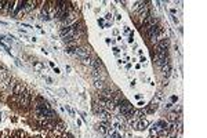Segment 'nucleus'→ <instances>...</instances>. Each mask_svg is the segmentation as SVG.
Segmentation results:
<instances>
[{
    "label": "nucleus",
    "instance_id": "f257e3e1",
    "mask_svg": "<svg viewBox=\"0 0 207 138\" xmlns=\"http://www.w3.org/2000/svg\"><path fill=\"white\" fill-rule=\"evenodd\" d=\"M130 123H131V126H133L135 130H138V131H142V130H145V128H148V126H149V122L146 119H138V120H130Z\"/></svg>",
    "mask_w": 207,
    "mask_h": 138
},
{
    "label": "nucleus",
    "instance_id": "f03ea898",
    "mask_svg": "<svg viewBox=\"0 0 207 138\" xmlns=\"http://www.w3.org/2000/svg\"><path fill=\"white\" fill-rule=\"evenodd\" d=\"M19 105L24 109H29V105H30V93L29 91H24L19 95Z\"/></svg>",
    "mask_w": 207,
    "mask_h": 138
},
{
    "label": "nucleus",
    "instance_id": "7ed1b4c3",
    "mask_svg": "<svg viewBox=\"0 0 207 138\" xmlns=\"http://www.w3.org/2000/svg\"><path fill=\"white\" fill-rule=\"evenodd\" d=\"M134 108H133V105L130 104V101H127V100H123L120 104H119V110H120V115H124L127 113V112H130V110H133Z\"/></svg>",
    "mask_w": 207,
    "mask_h": 138
},
{
    "label": "nucleus",
    "instance_id": "20e7f679",
    "mask_svg": "<svg viewBox=\"0 0 207 138\" xmlns=\"http://www.w3.org/2000/svg\"><path fill=\"white\" fill-rule=\"evenodd\" d=\"M169 46H170V42H169V39H163V40H160L159 43L155 46V52H162V51H167L169 50Z\"/></svg>",
    "mask_w": 207,
    "mask_h": 138
},
{
    "label": "nucleus",
    "instance_id": "39448f33",
    "mask_svg": "<svg viewBox=\"0 0 207 138\" xmlns=\"http://www.w3.org/2000/svg\"><path fill=\"white\" fill-rule=\"evenodd\" d=\"M91 52V48L90 47H76V50H75V54L77 57H80V58H86V57H89Z\"/></svg>",
    "mask_w": 207,
    "mask_h": 138
},
{
    "label": "nucleus",
    "instance_id": "423d86ee",
    "mask_svg": "<svg viewBox=\"0 0 207 138\" xmlns=\"http://www.w3.org/2000/svg\"><path fill=\"white\" fill-rule=\"evenodd\" d=\"M54 131H55V133H57V134H58V135H61V134H64V133L66 131V127H65V124H64L62 122H61V120H57Z\"/></svg>",
    "mask_w": 207,
    "mask_h": 138
},
{
    "label": "nucleus",
    "instance_id": "0eeeda50",
    "mask_svg": "<svg viewBox=\"0 0 207 138\" xmlns=\"http://www.w3.org/2000/svg\"><path fill=\"white\" fill-rule=\"evenodd\" d=\"M159 102H160L159 100L153 98V100L151 101V104L148 105V108H146V112H149V113H151V112H155V110L157 109V106H159Z\"/></svg>",
    "mask_w": 207,
    "mask_h": 138
},
{
    "label": "nucleus",
    "instance_id": "6e6552de",
    "mask_svg": "<svg viewBox=\"0 0 207 138\" xmlns=\"http://www.w3.org/2000/svg\"><path fill=\"white\" fill-rule=\"evenodd\" d=\"M25 91V86L22 83H17L14 88H12V93H14V95H21L22 93Z\"/></svg>",
    "mask_w": 207,
    "mask_h": 138
},
{
    "label": "nucleus",
    "instance_id": "1a4fd4ad",
    "mask_svg": "<svg viewBox=\"0 0 207 138\" xmlns=\"http://www.w3.org/2000/svg\"><path fill=\"white\" fill-rule=\"evenodd\" d=\"M101 95V100H106V101H112V91L111 90H102L99 93Z\"/></svg>",
    "mask_w": 207,
    "mask_h": 138
},
{
    "label": "nucleus",
    "instance_id": "9d476101",
    "mask_svg": "<svg viewBox=\"0 0 207 138\" xmlns=\"http://www.w3.org/2000/svg\"><path fill=\"white\" fill-rule=\"evenodd\" d=\"M160 69H162V75L167 77V76H169V75L171 73V65H170V62H169V64L162 65V66H160Z\"/></svg>",
    "mask_w": 207,
    "mask_h": 138
},
{
    "label": "nucleus",
    "instance_id": "9b49d317",
    "mask_svg": "<svg viewBox=\"0 0 207 138\" xmlns=\"http://www.w3.org/2000/svg\"><path fill=\"white\" fill-rule=\"evenodd\" d=\"M92 66H94V69H98V70H99V68H101V69H102V72L105 73V66H104L102 61H101L99 58H95L94 61H92Z\"/></svg>",
    "mask_w": 207,
    "mask_h": 138
},
{
    "label": "nucleus",
    "instance_id": "f8f14e48",
    "mask_svg": "<svg viewBox=\"0 0 207 138\" xmlns=\"http://www.w3.org/2000/svg\"><path fill=\"white\" fill-rule=\"evenodd\" d=\"M92 77H94L95 80H102V82H104V79H105V73L99 72L98 69H92Z\"/></svg>",
    "mask_w": 207,
    "mask_h": 138
},
{
    "label": "nucleus",
    "instance_id": "ddd939ff",
    "mask_svg": "<svg viewBox=\"0 0 207 138\" xmlns=\"http://www.w3.org/2000/svg\"><path fill=\"white\" fill-rule=\"evenodd\" d=\"M37 4V2H32V0H30V2H24V10H25V12L26 11H30L32 10V8H35V6H36Z\"/></svg>",
    "mask_w": 207,
    "mask_h": 138
},
{
    "label": "nucleus",
    "instance_id": "4468645a",
    "mask_svg": "<svg viewBox=\"0 0 207 138\" xmlns=\"http://www.w3.org/2000/svg\"><path fill=\"white\" fill-rule=\"evenodd\" d=\"M177 119H179V115L177 112H170L169 113V120H171V122H175Z\"/></svg>",
    "mask_w": 207,
    "mask_h": 138
},
{
    "label": "nucleus",
    "instance_id": "2eb2a0df",
    "mask_svg": "<svg viewBox=\"0 0 207 138\" xmlns=\"http://www.w3.org/2000/svg\"><path fill=\"white\" fill-rule=\"evenodd\" d=\"M95 87L99 90H104V82L102 80H95Z\"/></svg>",
    "mask_w": 207,
    "mask_h": 138
},
{
    "label": "nucleus",
    "instance_id": "dca6fc26",
    "mask_svg": "<svg viewBox=\"0 0 207 138\" xmlns=\"http://www.w3.org/2000/svg\"><path fill=\"white\" fill-rule=\"evenodd\" d=\"M156 124H157V126H160L162 128H166V130H167V126H169V124H167V122H164V120H159Z\"/></svg>",
    "mask_w": 207,
    "mask_h": 138
},
{
    "label": "nucleus",
    "instance_id": "f3484780",
    "mask_svg": "<svg viewBox=\"0 0 207 138\" xmlns=\"http://www.w3.org/2000/svg\"><path fill=\"white\" fill-rule=\"evenodd\" d=\"M0 138H11V135H10V131L8 130H4L2 134H0Z\"/></svg>",
    "mask_w": 207,
    "mask_h": 138
},
{
    "label": "nucleus",
    "instance_id": "a211bd4d",
    "mask_svg": "<svg viewBox=\"0 0 207 138\" xmlns=\"http://www.w3.org/2000/svg\"><path fill=\"white\" fill-rule=\"evenodd\" d=\"M82 61H83V64H84V65H92V61H91V58H89V57L82 58Z\"/></svg>",
    "mask_w": 207,
    "mask_h": 138
},
{
    "label": "nucleus",
    "instance_id": "6ab92c4d",
    "mask_svg": "<svg viewBox=\"0 0 207 138\" xmlns=\"http://www.w3.org/2000/svg\"><path fill=\"white\" fill-rule=\"evenodd\" d=\"M0 46H2V47L4 48V50H6V51H7V52H10V54H11V50H10V47H8V46H7V44H6V43H3V42H0Z\"/></svg>",
    "mask_w": 207,
    "mask_h": 138
},
{
    "label": "nucleus",
    "instance_id": "aec40b11",
    "mask_svg": "<svg viewBox=\"0 0 207 138\" xmlns=\"http://www.w3.org/2000/svg\"><path fill=\"white\" fill-rule=\"evenodd\" d=\"M33 65H35V68H36V69H39V70H42V69H43V65L40 64V62L33 61Z\"/></svg>",
    "mask_w": 207,
    "mask_h": 138
},
{
    "label": "nucleus",
    "instance_id": "412c9836",
    "mask_svg": "<svg viewBox=\"0 0 207 138\" xmlns=\"http://www.w3.org/2000/svg\"><path fill=\"white\" fill-rule=\"evenodd\" d=\"M66 110H68V112H69V115H70V116H72V117H75V112H73V110H72V109L69 108L68 105H66Z\"/></svg>",
    "mask_w": 207,
    "mask_h": 138
},
{
    "label": "nucleus",
    "instance_id": "4be33fe9",
    "mask_svg": "<svg viewBox=\"0 0 207 138\" xmlns=\"http://www.w3.org/2000/svg\"><path fill=\"white\" fill-rule=\"evenodd\" d=\"M111 138H120V134L115 131V133H112V134H111Z\"/></svg>",
    "mask_w": 207,
    "mask_h": 138
},
{
    "label": "nucleus",
    "instance_id": "5701e85b",
    "mask_svg": "<svg viewBox=\"0 0 207 138\" xmlns=\"http://www.w3.org/2000/svg\"><path fill=\"white\" fill-rule=\"evenodd\" d=\"M171 19H173V22H174V24H178V18H177L175 15H171Z\"/></svg>",
    "mask_w": 207,
    "mask_h": 138
},
{
    "label": "nucleus",
    "instance_id": "b1692460",
    "mask_svg": "<svg viewBox=\"0 0 207 138\" xmlns=\"http://www.w3.org/2000/svg\"><path fill=\"white\" fill-rule=\"evenodd\" d=\"M170 12H171V15H175V14H177V8H171Z\"/></svg>",
    "mask_w": 207,
    "mask_h": 138
},
{
    "label": "nucleus",
    "instance_id": "393cba45",
    "mask_svg": "<svg viewBox=\"0 0 207 138\" xmlns=\"http://www.w3.org/2000/svg\"><path fill=\"white\" fill-rule=\"evenodd\" d=\"M175 101H178V97L177 95H173V97H171V102H175Z\"/></svg>",
    "mask_w": 207,
    "mask_h": 138
},
{
    "label": "nucleus",
    "instance_id": "a878e982",
    "mask_svg": "<svg viewBox=\"0 0 207 138\" xmlns=\"http://www.w3.org/2000/svg\"><path fill=\"white\" fill-rule=\"evenodd\" d=\"M44 79H46V80H47V82H48V83H52V80H51V79H50V77H47V76H44Z\"/></svg>",
    "mask_w": 207,
    "mask_h": 138
},
{
    "label": "nucleus",
    "instance_id": "bb28decb",
    "mask_svg": "<svg viewBox=\"0 0 207 138\" xmlns=\"http://www.w3.org/2000/svg\"><path fill=\"white\" fill-rule=\"evenodd\" d=\"M80 115H82V116H83V119H84V120L87 119V116H86V113H84V112H80Z\"/></svg>",
    "mask_w": 207,
    "mask_h": 138
},
{
    "label": "nucleus",
    "instance_id": "cd10ccee",
    "mask_svg": "<svg viewBox=\"0 0 207 138\" xmlns=\"http://www.w3.org/2000/svg\"><path fill=\"white\" fill-rule=\"evenodd\" d=\"M105 18H106V19H111L112 15H111V14H106V17H105Z\"/></svg>",
    "mask_w": 207,
    "mask_h": 138
},
{
    "label": "nucleus",
    "instance_id": "c85d7f7f",
    "mask_svg": "<svg viewBox=\"0 0 207 138\" xmlns=\"http://www.w3.org/2000/svg\"><path fill=\"white\" fill-rule=\"evenodd\" d=\"M15 64L18 65V66H21V62H19V60H15Z\"/></svg>",
    "mask_w": 207,
    "mask_h": 138
},
{
    "label": "nucleus",
    "instance_id": "c756f323",
    "mask_svg": "<svg viewBox=\"0 0 207 138\" xmlns=\"http://www.w3.org/2000/svg\"><path fill=\"white\" fill-rule=\"evenodd\" d=\"M54 72H55V73H61V72H59V69H58V68H54Z\"/></svg>",
    "mask_w": 207,
    "mask_h": 138
},
{
    "label": "nucleus",
    "instance_id": "7c9ffc66",
    "mask_svg": "<svg viewBox=\"0 0 207 138\" xmlns=\"http://www.w3.org/2000/svg\"><path fill=\"white\" fill-rule=\"evenodd\" d=\"M0 39H6V37H4V36H2V35H0Z\"/></svg>",
    "mask_w": 207,
    "mask_h": 138
}]
</instances>
